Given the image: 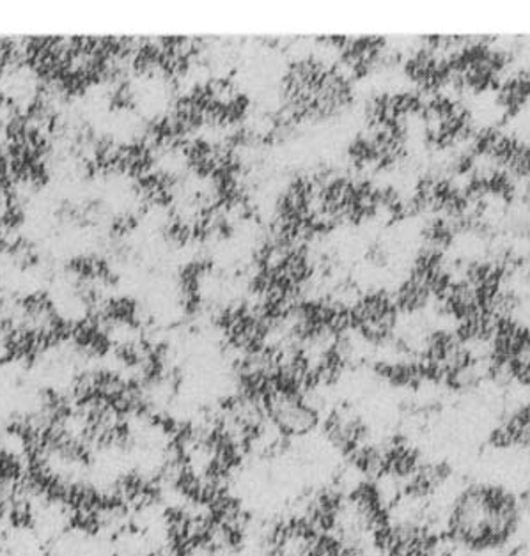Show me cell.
I'll list each match as a JSON object with an SVG mask.
<instances>
[{
    "mask_svg": "<svg viewBox=\"0 0 530 556\" xmlns=\"http://www.w3.org/2000/svg\"><path fill=\"white\" fill-rule=\"evenodd\" d=\"M523 523V502L496 482H470L449 502L442 535L470 555L499 553L512 546Z\"/></svg>",
    "mask_w": 530,
    "mask_h": 556,
    "instance_id": "cell-1",
    "label": "cell"
},
{
    "mask_svg": "<svg viewBox=\"0 0 530 556\" xmlns=\"http://www.w3.org/2000/svg\"><path fill=\"white\" fill-rule=\"evenodd\" d=\"M316 438H319V443L330 454L344 460L361 446L375 440V429L358 409L346 404H336L325 409Z\"/></svg>",
    "mask_w": 530,
    "mask_h": 556,
    "instance_id": "cell-2",
    "label": "cell"
},
{
    "mask_svg": "<svg viewBox=\"0 0 530 556\" xmlns=\"http://www.w3.org/2000/svg\"><path fill=\"white\" fill-rule=\"evenodd\" d=\"M380 482H391L395 488L405 484L426 460L425 451L405 431L392 432L381 438Z\"/></svg>",
    "mask_w": 530,
    "mask_h": 556,
    "instance_id": "cell-3",
    "label": "cell"
}]
</instances>
